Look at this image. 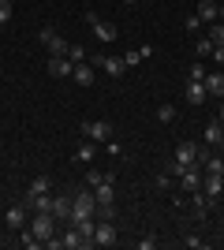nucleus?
I'll use <instances>...</instances> for the list:
<instances>
[{
    "mask_svg": "<svg viewBox=\"0 0 224 250\" xmlns=\"http://www.w3.org/2000/svg\"><path fill=\"white\" fill-rule=\"evenodd\" d=\"M105 153H112V157H123V146H120V142H112V138H108V142H105Z\"/></svg>",
    "mask_w": 224,
    "mask_h": 250,
    "instance_id": "nucleus-33",
    "label": "nucleus"
},
{
    "mask_svg": "<svg viewBox=\"0 0 224 250\" xmlns=\"http://www.w3.org/2000/svg\"><path fill=\"white\" fill-rule=\"evenodd\" d=\"M4 224H8L11 231H22V224H26V202H19V206H8V213H4Z\"/></svg>",
    "mask_w": 224,
    "mask_h": 250,
    "instance_id": "nucleus-10",
    "label": "nucleus"
},
{
    "mask_svg": "<svg viewBox=\"0 0 224 250\" xmlns=\"http://www.w3.org/2000/svg\"><path fill=\"white\" fill-rule=\"evenodd\" d=\"M176 165H198V142H180L176 146Z\"/></svg>",
    "mask_w": 224,
    "mask_h": 250,
    "instance_id": "nucleus-12",
    "label": "nucleus"
},
{
    "mask_svg": "<svg viewBox=\"0 0 224 250\" xmlns=\"http://www.w3.org/2000/svg\"><path fill=\"white\" fill-rule=\"evenodd\" d=\"M94 213H97V194H94V187H82L71 198V220H67V224H79V220L94 217Z\"/></svg>",
    "mask_w": 224,
    "mask_h": 250,
    "instance_id": "nucleus-1",
    "label": "nucleus"
},
{
    "mask_svg": "<svg viewBox=\"0 0 224 250\" xmlns=\"http://www.w3.org/2000/svg\"><path fill=\"white\" fill-rule=\"evenodd\" d=\"M153 247H157V239H153V235H142V239H139V250H153Z\"/></svg>",
    "mask_w": 224,
    "mask_h": 250,
    "instance_id": "nucleus-36",
    "label": "nucleus"
},
{
    "mask_svg": "<svg viewBox=\"0 0 224 250\" xmlns=\"http://www.w3.org/2000/svg\"><path fill=\"white\" fill-rule=\"evenodd\" d=\"M205 94H213V97H221L224 101V71H205Z\"/></svg>",
    "mask_w": 224,
    "mask_h": 250,
    "instance_id": "nucleus-15",
    "label": "nucleus"
},
{
    "mask_svg": "<svg viewBox=\"0 0 224 250\" xmlns=\"http://www.w3.org/2000/svg\"><path fill=\"white\" fill-rule=\"evenodd\" d=\"M53 217L56 220H71V198H53Z\"/></svg>",
    "mask_w": 224,
    "mask_h": 250,
    "instance_id": "nucleus-22",
    "label": "nucleus"
},
{
    "mask_svg": "<svg viewBox=\"0 0 224 250\" xmlns=\"http://www.w3.org/2000/svg\"><path fill=\"white\" fill-rule=\"evenodd\" d=\"M94 71H97L94 63H90V60H82V63H75L71 79H75V83H79V86H94Z\"/></svg>",
    "mask_w": 224,
    "mask_h": 250,
    "instance_id": "nucleus-16",
    "label": "nucleus"
},
{
    "mask_svg": "<svg viewBox=\"0 0 224 250\" xmlns=\"http://www.w3.org/2000/svg\"><path fill=\"white\" fill-rule=\"evenodd\" d=\"M149 56H153V45H142V49H127L123 52V63H127V71L131 67H139L142 60H149Z\"/></svg>",
    "mask_w": 224,
    "mask_h": 250,
    "instance_id": "nucleus-18",
    "label": "nucleus"
},
{
    "mask_svg": "<svg viewBox=\"0 0 224 250\" xmlns=\"http://www.w3.org/2000/svg\"><path fill=\"white\" fill-rule=\"evenodd\" d=\"M191 202H194V213H198V217H205V209H209V206H213V202H209V198H205V194H202V190H191Z\"/></svg>",
    "mask_w": 224,
    "mask_h": 250,
    "instance_id": "nucleus-24",
    "label": "nucleus"
},
{
    "mask_svg": "<svg viewBox=\"0 0 224 250\" xmlns=\"http://www.w3.org/2000/svg\"><path fill=\"white\" fill-rule=\"evenodd\" d=\"M123 4H139V0H123Z\"/></svg>",
    "mask_w": 224,
    "mask_h": 250,
    "instance_id": "nucleus-39",
    "label": "nucleus"
},
{
    "mask_svg": "<svg viewBox=\"0 0 224 250\" xmlns=\"http://www.w3.org/2000/svg\"><path fill=\"white\" fill-rule=\"evenodd\" d=\"M30 231L41 239V247H45V239H53V235H56V217H53V213H34Z\"/></svg>",
    "mask_w": 224,
    "mask_h": 250,
    "instance_id": "nucleus-6",
    "label": "nucleus"
},
{
    "mask_svg": "<svg viewBox=\"0 0 224 250\" xmlns=\"http://www.w3.org/2000/svg\"><path fill=\"white\" fill-rule=\"evenodd\" d=\"M198 19H202V26H209V22H217V0H202L198 4V11H194Z\"/></svg>",
    "mask_w": 224,
    "mask_h": 250,
    "instance_id": "nucleus-21",
    "label": "nucleus"
},
{
    "mask_svg": "<svg viewBox=\"0 0 224 250\" xmlns=\"http://www.w3.org/2000/svg\"><path fill=\"white\" fill-rule=\"evenodd\" d=\"M90 63H94V67H101L108 79H123V75H127L123 56H105V52H97V56H90Z\"/></svg>",
    "mask_w": 224,
    "mask_h": 250,
    "instance_id": "nucleus-2",
    "label": "nucleus"
},
{
    "mask_svg": "<svg viewBox=\"0 0 224 250\" xmlns=\"http://www.w3.org/2000/svg\"><path fill=\"white\" fill-rule=\"evenodd\" d=\"M11 19V0H0V22Z\"/></svg>",
    "mask_w": 224,
    "mask_h": 250,
    "instance_id": "nucleus-34",
    "label": "nucleus"
},
{
    "mask_svg": "<svg viewBox=\"0 0 224 250\" xmlns=\"http://www.w3.org/2000/svg\"><path fill=\"white\" fill-rule=\"evenodd\" d=\"M187 79H194V83H202V79H205V67H202V63H191V75H187Z\"/></svg>",
    "mask_w": 224,
    "mask_h": 250,
    "instance_id": "nucleus-31",
    "label": "nucleus"
},
{
    "mask_svg": "<svg viewBox=\"0 0 224 250\" xmlns=\"http://www.w3.org/2000/svg\"><path fill=\"white\" fill-rule=\"evenodd\" d=\"M26 194H49V176H34L30 187H26Z\"/></svg>",
    "mask_w": 224,
    "mask_h": 250,
    "instance_id": "nucleus-25",
    "label": "nucleus"
},
{
    "mask_svg": "<svg viewBox=\"0 0 224 250\" xmlns=\"http://www.w3.org/2000/svg\"><path fill=\"white\" fill-rule=\"evenodd\" d=\"M205 38H209V42H213V45H224V22L221 19H217V22H209V26H205Z\"/></svg>",
    "mask_w": 224,
    "mask_h": 250,
    "instance_id": "nucleus-23",
    "label": "nucleus"
},
{
    "mask_svg": "<svg viewBox=\"0 0 224 250\" xmlns=\"http://www.w3.org/2000/svg\"><path fill=\"white\" fill-rule=\"evenodd\" d=\"M153 183H157V190H168V183H172V176H168V172H161V176H157V179H153Z\"/></svg>",
    "mask_w": 224,
    "mask_h": 250,
    "instance_id": "nucleus-35",
    "label": "nucleus"
},
{
    "mask_svg": "<svg viewBox=\"0 0 224 250\" xmlns=\"http://www.w3.org/2000/svg\"><path fill=\"white\" fill-rule=\"evenodd\" d=\"M82 19H86V26H94V38L101 45L105 42H116V26H112V22H105V19H97V11H82Z\"/></svg>",
    "mask_w": 224,
    "mask_h": 250,
    "instance_id": "nucleus-4",
    "label": "nucleus"
},
{
    "mask_svg": "<svg viewBox=\"0 0 224 250\" xmlns=\"http://www.w3.org/2000/svg\"><path fill=\"white\" fill-rule=\"evenodd\" d=\"M183 26H187L191 34H198V30H202V19H198V15H187V19H183Z\"/></svg>",
    "mask_w": 224,
    "mask_h": 250,
    "instance_id": "nucleus-30",
    "label": "nucleus"
},
{
    "mask_svg": "<svg viewBox=\"0 0 224 250\" xmlns=\"http://www.w3.org/2000/svg\"><path fill=\"white\" fill-rule=\"evenodd\" d=\"M209 60H213V63H224V45H213V52H209Z\"/></svg>",
    "mask_w": 224,
    "mask_h": 250,
    "instance_id": "nucleus-37",
    "label": "nucleus"
},
{
    "mask_svg": "<svg viewBox=\"0 0 224 250\" xmlns=\"http://www.w3.org/2000/svg\"><path fill=\"white\" fill-rule=\"evenodd\" d=\"M194 49H198V56H202V60H205V56L213 52V42H209V38H205V34H202V38H198V45H194Z\"/></svg>",
    "mask_w": 224,
    "mask_h": 250,
    "instance_id": "nucleus-28",
    "label": "nucleus"
},
{
    "mask_svg": "<svg viewBox=\"0 0 224 250\" xmlns=\"http://www.w3.org/2000/svg\"><path fill=\"white\" fill-rule=\"evenodd\" d=\"M217 120H221V127H224V101H221V116H217Z\"/></svg>",
    "mask_w": 224,
    "mask_h": 250,
    "instance_id": "nucleus-38",
    "label": "nucleus"
},
{
    "mask_svg": "<svg viewBox=\"0 0 224 250\" xmlns=\"http://www.w3.org/2000/svg\"><path fill=\"white\" fill-rule=\"evenodd\" d=\"M94 194H97V206H112V198H116V187H112V176H105L101 183L94 187Z\"/></svg>",
    "mask_w": 224,
    "mask_h": 250,
    "instance_id": "nucleus-17",
    "label": "nucleus"
},
{
    "mask_svg": "<svg viewBox=\"0 0 224 250\" xmlns=\"http://www.w3.org/2000/svg\"><path fill=\"white\" fill-rule=\"evenodd\" d=\"M71 71H75V63L67 56H49V75L53 79H71Z\"/></svg>",
    "mask_w": 224,
    "mask_h": 250,
    "instance_id": "nucleus-13",
    "label": "nucleus"
},
{
    "mask_svg": "<svg viewBox=\"0 0 224 250\" xmlns=\"http://www.w3.org/2000/svg\"><path fill=\"white\" fill-rule=\"evenodd\" d=\"M198 190H202L209 202H217V198L224 194V176H209V172H205V176H202V187H198Z\"/></svg>",
    "mask_w": 224,
    "mask_h": 250,
    "instance_id": "nucleus-9",
    "label": "nucleus"
},
{
    "mask_svg": "<svg viewBox=\"0 0 224 250\" xmlns=\"http://www.w3.org/2000/svg\"><path fill=\"white\" fill-rule=\"evenodd\" d=\"M60 247H64V250H86V247H94V243H90V239L82 235V231H79V228L71 224V228H67L64 235H60Z\"/></svg>",
    "mask_w": 224,
    "mask_h": 250,
    "instance_id": "nucleus-8",
    "label": "nucleus"
},
{
    "mask_svg": "<svg viewBox=\"0 0 224 250\" xmlns=\"http://www.w3.org/2000/svg\"><path fill=\"white\" fill-rule=\"evenodd\" d=\"M67 60H71V63H82V60H90V56H86L82 45H71V49H67Z\"/></svg>",
    "mask_w": 224,
    "mask_h": 250,
    "instance_id": "nucleus-27",
    "label": "nucleus"
},
{
    "mask_svg": "<svg viewBox=\"0 0 224 250\" xmlns=\"http://www.w3.org/2000/svg\"><path fill=\"white\" fill-rule=\"evenodd\" d=\"M157 120H161V124H172V120H176V108H172L168 101H164V104H157Z\"/></svg>",
    "mask_w": 224,
    "mask_h": 250,
    "instance_id": "nucleus-26",
    "label": "nucleus"
},
{
    "mask_svg": "<svg viewBox=\"0 0 224 250\" xmlns=\"http://www.w3.org/2000/svg\"><path fill=\"white\" fill-rule=\"evenodd\" d=\"M26 209H34V213H53V198L49 194H26Z\"/></svg>",
    "mask_w": 224,
    "mask_h": 250,
    "instance_id": "nucleus-19",
    "label": "nucleus"
},
{
    "mask_svg": "<svg viewBox=\"0 0 224 250\" xmlns=\"http://www.w3.org/2000/svg\"><path fill=\"white\" fill-rule=\"evenodd\" d=\"M183 247H187V250H202V247H205V243H202V239H198V235H187V239H183Z\"/></svg>",
    "mask_w": 224,
    "mask_h": 250,
    "instance_id": "nucleus-32",
    "label": "nucleus"
},
{
    "mask_svg": "<svg viewBox=\"0 0 224 250\" xmlns=\"http://www.w3.org/2000/svg\"><path fill=\"white\" fill-rule=\"evenodd\" d=\"M94 247H116V224H112V220H97Z\"/></svg>",
    "mask_w": 224,
    "mask_h": 250,
    "instance_id": "nucleus-7",
    "label": "nucleus"
},
{
    "mask_svg": "<svg viewBox=\"0 0 224 250\" xmlns=\"http://www.w3.org/2000/svg\"><path fill=\"white\" fill-rule=\"evenodd\" d=\"M0 30H4V22H0Z\"/></svg>",
    "mask_w": 224,
    "mask_h": 250,
    "instance_id": "nucleus-40",
    "label": "nucleus"
},
{
    "mask_svg": "<svg viewBox=\"0 0 224 250\" xmlns=\"http://www.w3.org/2000/svg\"><path fill=\"white\" fill-rule=\"evenodd\" d=\"M180 183H183V190H187V194H191V190H198V187H202V168H198V165H187V168L180 172Z\"/></svg>",
    "mask_w": 224,
    "mask_h": 250,
    "instance_id": "nucleus-11",
    "label": "nucleus"
},
{
    "mask_svg": "<svg viewBox=\"0 0 224 250\" xmlns=\"http://www.w3.org/2000/svg\"><path fill=\"white\" fill-rule=\"evenodd\" d=\"M183 97H187V104H194V108H198V104L205 101V83H194V79H187V86H183Z\"/></svg>",
    "mask_w": 224,
    "mask_h": 250,
    "instance_id": "nucleus-14",
    "label": "nucleus"
},
{
    "mask_svg": "<svg viewBox=\"0 0 224 250\" xmlns=\"http://www.w3.org/2000/svg\"><path fill=\"white\" fill-rule=\"evenodd\" d=\"M38 42L49 49V56H67V49H71V42H64L60 34L53 30V26H45V30H38Z\"/></svg>",
    "mask_w": 224,
    "mask_h": 250,
    "instance_id": "nucleus-5",
    "label": "nucleus"
},
{
    "mask_svg": "<svg viewBox=\"0 0 224 250\" xmlns=\"http://www.w3.org/2000/svg\"><path fill=\"white\" fill-rule=\"evenodd\" d=\"M82 138L105 146L108 138H112V124H108V120H82Z\"/></svg>",
    "mask_w": 224,
    "mask_h": 250,
    "instance_id": "nucleus-3",
    "label": "nucleus"
},
{
    "mask_svg": "<svg viewBox=\"0 0 224 250\" xmlns=\"http://www.w3.org/2000/svg\"><path fill=\"white\" fill-rule=\"evenodd\" d=\"M101 179H105V172H97V168H90V172H86V187H97Z\"/></svg>",
    "mask_w": 224,
    "mask_h": 250,
    "instance_id": "nucleus-29",
    "label": "nucleus"
},
{
    "mask_svg": "<svg viewBox=\"0 0 224 250\" xmlns=\"http://www.w3.org/2000/svg\"><path fill=\"white\" fill-rule=\"evenodd\" d=\"M94 153H97V142L82 138V142H79V149H75V165H90V161H94Z\"/></svg>",
    "mask_w": 224,
    "mask_h": 250,
    "instance_id": "nucleus-20",
    "label": "nucleus"
}]
</instances>
